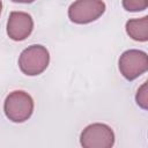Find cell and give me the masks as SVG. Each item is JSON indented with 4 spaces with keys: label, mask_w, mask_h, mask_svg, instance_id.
Wrapping results in <instances>:
<instances>
[{
    "label": "cell",
    "mask_w": 148,
    "mask_h": 148,
    "mask_svg": "<svg viewBox=\"0 0 148 148\" xmlns=\"http://www.w3.org/2000/svg\"><path fill=\"white\" fill-rule=\"evenodd\" d=\"M3 111L9 120L23 123L28 120L34 112V99L25 91H12L5 99Z\"/></svg>",
    "instance_id": "obj_1"
},
{
    "label": "cell",
    "mask_w": 148,
    "mask_h": 148,
    "mask_svg": "<svg viewBox=\"0 0 148 148\" xmlns=\"http://www.w3.org/2000/svg\"><path fill=\"white\" fill-rule=\"evenodd\" d=\"M50 53L43 45H31L22 51L18 58V67L25 75L42 74L49 66Z\"/></svg>",
    "instance_id": "obj_2"
},
{
    "label": "cell",
    "mask_w": 148,
    "mask_h": 148,
    "mask_svg": "<svg viewBox=\"0 0 148 148\" xmlns=\"http://www.w3.org/2000/svg\"><path fill=\"white\" fill-rule=\"evenodd\" d=\"M104 12L103 0H76L68 8V17L76 24H87L96 21Z\"/></svg>",
    "instance_id": "obj_3"
},
{
    "label": "cell",
    "mask_w": 148,
    "mask_h": 148,
    "mask_svg": "<svg viewBox=\"0 0 148 148\" xmlns=\"http://www.w3.org/2000/svg\"><path fill=\"white\" fill-rule=\"evenodd\" d=\"M80 143L84 148H111L114 143V133L110 126L95 123L82 131Z\"/></svg>",
    "instance_id": "obj_4"
},
{
    "label": "cell",
    "mask_w": 148,
    "mask_h": 148,
    "mask_svg": "<svg viewBox=\"0 0 148 148\" xmlns=\"http://www.w3.org/2000/svg\"><path fill=\"white\" fill-rule=\"evenodd\" d=\"M119 71L121 75L133 81L148 69V56L140 50H127L119 58Z\"/></svg>",
    "instance_id": "obj_5"
},
{
    "label": "cell",
    "mask_w": 148,
    "mask_h": 148,
    "mask_svg": "<svg viewBox=\"0 0 148 148\" xmlns=\"http://www.w3.org/2000/svg\"><path fill=\"white\" fill-rule=\"evenodd\" d=\"M34 29L32 17L24 12H12L7 22V35L10 39L21 42L30 36Z\"/></svg>",
    "instance_id": "obj_6"
},
{
    "label": "cell",
    "mask_w": 148,
    "mask_h": 148,
    "mask_svg": "<svg viewBox=\"0 0 148 148\" xmlns=\"http://www.w3.org/2000/svg\"><path fill=\"white\" fill-rule=\"evenodd\" d=\"M127 35L138 42L148 40V16L141 18H132L126 22Z\"/></svg>",
    "instance_id": "obj_7"
},
{
    "label": "cell",
    "mask_w": 148,
    "mask_h": 148,
    "mask_svg": "<svg viewBox=\"0 0 148 148\" xmlns=\"http://www.w3.org/2000/svg\"><path fill=\"white\" fill-rule=\"evenodd\" d=\"M123 6L128 12H141L148 7V0H123Z\"/></svg>",
    "instance_id": "obj_8"
},
{
    "label": "cell",
    "mask_w": 148,
    "mask_h": 148,
    "mask_svg": "<svg viewBox=\"0 0 148 148\" xmlns=\"http://www.w3.org/2000/svg\"><path fill=\"white\" fill-rule=\"evenodd\" d=\"M135 101L138 103V105L140 108H142L143 110L148 109V89H147V82H143L142 86L138 89L136 96H135Z\"/></svg>",
    "instance_id": "obj_9"
},
{
    "label": "cell",
    "mask_w": 148,
    "mask_h": 148,
    "mask_svg": "<svg viewBox=\"0 0 148 148\" xmlns=\"http://www.w3.org/2000/svg\"><path fill=\"white\" fill-rule=\"evenodd\" d=\"M13 2H20V3H31L35 0H12Z\"/></svg>",
    "instance_id": "obj_10"
},
{
    "label": "cell",
    "mask_w": 148,
    "mask_h": 148,
    "mask_svg": "<svg viewBox=\"0 0 148 148\" xmlns=\"http://www.w3.org/2000/svg\"><path fill=\"white\" fill-rule=\"evenodd\" d=\"M1 9H2V1L0 0V14H1Z\"/></svg>",
    "instance_id": "obj_11"
}]
</instances>
